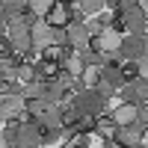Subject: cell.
<instances>
[{
  "instance_id": "1",
  "label": "cell",
  "mask_w": 148,
  "mask_h": 148,
  "mask_svg": "<svg viewBox=\"0 0 148 148\" xmlns=\"http://www.w3.org/2000/svg\"><path fill=\"white\" fill-rule=\"evenodd\" d=\"M104 101H107V98L98 92V89H83V92L74 95V101H71V104L80 110V116H101Z\"/></svg>"
},
{
  "instance_id": "2",
  "label": "cell",
  "mask_w": 148,
  "mask_h": 148,
  "mask_svg": "<svg viewBox=\"0 0 148 148\" xmlns=\"http://www.w3.org/2000/svg\"><path fill=\"white\" fill-rule=\"evenodd\" d=\"M121 39H125V33L107 27L101 36H95V39H92V47H95L98 53H116V51H121Z\"/></svg>"
},
{
  "instance_id": "3",
  "label": "cell",
  "mask_w": 148,
  "mask_h": 148,
  "mask_svg": "<svg viewBox=\"0 0 148 148\" xmlns=\"http://www.w3.org/2000/svg\"><path fill=\"white\" fill-rule=\"evenodd\" d=\"M119 15H121V24H125V30H127V33H133V36H142V33H145L148 15H145L139 6H133V9H121Z\"/></svg>"
},
{
  "instance_id": "4",
  "label": "cell",
  "mask_w": 148,
  "mask_h": 148,
  "mask_svg": "<svg viewBox=\"0 0 148 148\" xmlns=\"http://www.w3.org/2000/svg\"><path fill=\"white\" fill-rule=\"evenodd\" d=\"M125 59H139V56H145L148 53V42L142 39V36H127V39H121V51H119Z\"/></svg>"
},
{
  "instance_id": "5",
  "label": "cell",
  "mask_w": 148,
  "mask_h": 148,
  "mask_svg": "<svg viewBox=\"0 0 148 148\" xmlns=\"http://www.w3.org/2000/svg\"><path fill=\"white\" fill-rule=\"evenodd\" d=\"M65 33H68V45L74 47V51H83V47H92V36H89V30H86L83 24H71V27H68Z\"/></svg>"
},
{
  "instance_id": "6",
  "label": "cell",
  "mask_w": 148,
  "mask_h": 148,
  "mask_svg": "<svg viewBox=\"0 0 148 148\" xmlns=\"http://www.w3.org/2000/svg\"><path fill=\"white\" fill-rule=\"evenodd\" d=\"M18 145H45L42 130H39V121L21 125V130H18Z\"/></svg>"
},
{
  "instance_id": "7",
  "label": "cell",
  "mask_w": 148,
  "mask_h": 148,
  "mask_svg": "<svg viewBox=\"0 0 148 148\" xmlns=\"http://www.w3.org/2000/svg\"><path fill=\"white\" fill-rule=\"evenodd\" d=\"M116 142L119 145H142V127H136V125H121L116 130Z\"/></svg>"
},
{
  "instance_id": "8",
  "label": "cell",
  "mask_w": 148,
  "mask_h": 148,
  "mask_svg": "<svg viewBox=\"0 0 148 148\" xmlns=\"http://www.w3.org/2000/svg\"><path fill=\"white\" fill-rule=\"evenodd\" d=\"M136 113H139V110L133 107L130 101H121V104L113 110V121H116L119 127H121V125H133V121H136Z\"/></svg>"
},
{
  "instance_id": "9",
  "label": "cell",
  "mask_w": 148,
  "mask_h": 148,
  "mask_svg": "<svg viewBox=\"0 0 148 148\" xmlns=\"http://www.w3.org/2000/svg\"><path fill=\"white\" fill-rule=\"evenodd\" d=\"M30 12V3L27 0H3V24L12 21V18H21Z\"/></svg>"
},
{
  "instance_id": "10",
  "label": "cell",
  "mask_w": 148,
  "mask_h": 148,
  "mask_svg": "<svg viewBox=\"0 0 148 148\" xmlns=\"http://www.w3.org/2000/svg\"><path fill=\"white\" fill-rule=\"evenodd\" d=\"M36 68H39V77H42V80H47V83L56 80L59 74H62V62H59V59H42Z\"/></svg>"
},
{
  "instance_id": "11",
  "label": "cell",
  "mask_w": 148,
  "mask_h": 148,
  "mask_svg": "<svg viewBox=\"0 0 148 148\" xmlns=\"http://www.w3.org/2000/svg\"><path fill=\"white\" fill-rule=\"evenodd\" d=\"M110 21H113V15H101V12H98V15H95L89 24H86V30H89V36L95 39V36H101V33L110 27Z\"/></svg>"
},
{
  "instance_id": "12",
  "label": "cell",
  "mask_w": 148,
  "mask_h": 148,
  "mask_svg": "<svg viewBox=\"0 0 148 148\" xmlns=\"http://www.w3.org/2000/svg\"><path fill=\"white\" fill-rule=\"evenodd\" d=\"M142 77V74H139V62H136V59H125V65H121V80H125V83H136Z\"/></svg>"
},
{
  "instance_id": "13",
  "label": "cell",
  "mask_w": 148,
  "mask_h": 148,
  "mask_svg": "<svg viewBox=\"0 0 148 148\" xmlns=\"http://www.w3.org/2000/svg\"><path fill=\"white\" fill-rule=\"evenodd\" d=\"M80 83L86 86V89H95V86L101 83V68L98 65H86V71L80 74Z\"/></svg>"
},
{
  "instance_id": "14",
  "label": "cell",
  "mask_w": 148,
  "mask_h": 148,
  "mask_svg": "<svg viewBox=\"0 0 148 148\" xmlns=\"http://www.w3.org/2000/svg\"><path fill=\"white\" fill-rule=\"evenodd\" d=\"M27 3H30V12L36 18H47V12L56 6V0H27Z\"/></svg>"
},
{
  "instance_id": "15",
  "label": "cell",
  "mask_w": 148,
  "mask_h": 148,
  "mask_svg": "<svg viewBox=\"0 0 148 148\" xmlns=\"http://www.w3.org/2000/svg\"><path fill=\"white\" fill-rule=\"evenodd\" d=\"M107 6V0H80V9L86 12V15H98Z\"/></svg>"
},
{
  "instance_id": "16",
  "label": "cell",
  "mask_w": 148,
  "mask_h": 148,
  "mask_svg": "<svg viewBox=\"0 0 148 148\" xmlns=\"http://www.w3.org/2000/svg\"><path fill=\"white\" fill-rule=\"evenodd\" d=\"M133 89H136V101L148 104V77H139L136 83H133Z\"/></svg>"
},
{
  "instance_id": "17",
  "label": "cell",
  "mask_w": 148,
  "mask_h": 148,
  "mask_svg": "<svg viewBox=\"0 0 148 148\" xmlns=\"http://www.w3.org/2000/svg\"><path fill=\"white\" fill-rule=\"evenodd\" d=\"M136 119H139V121H142V125L148 127V104H145V107L139 110V113H136Z\"/></svg>"
},
{
  "instance_id": "18",
  "label": "cell",
  "mask_w": 148,
  "mask_h": 148,
  "mask_svg": "<svg viewBox=\"0 0 148 148\" xmlns=\"http://www.w3.org/2000/svg\"><path fill=\"white\" fill-rule=\"evenodd\" d=\"M139 9H142L145 15H148V0H139Z\"/></svg>"
},
{
  "instance_id": "19",
  "label": "cell",
  "mask_w": 148,
  "mask_h": 148,
  "mask_svg": "<svg viewBox=\"0 0 148 148\" xmlns=\"http://www.w3.org/2000/svg\"><path fill=\"white\" fill-rule=\"evenodd\" d=\"M142 145H145V148H148V127H145V130H142Z\"/></svg>"
}]
</instances>
